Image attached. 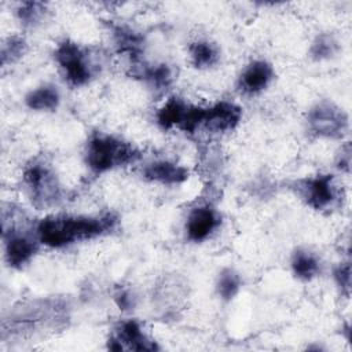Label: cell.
Here are the masks:
<instances>
[{
  "instance_id": "cell-1",
  "label": "cell",
  "mask_w": 352,
  "mask_h": 352,
  "mask_svg": "<svg viewBox=\"0 0 352 352\" xmlns=\"http://www.w3.org/2000/svg\"><path fill=\"white\" fill-rule=\"evenodd\" d=\"M72 305L65 297H36L14 305L1 319L3 342H26L65 330Z\"/></svg>"
},
{
  "instance_id": "cell-2",
  "label": "cell",
  "mask_w": 352,
  "mask_h": 352,
  "mask_svg": "<svg viewBox=\"0 0 352 352\" xmlns=\"http://www.w3.org/2000/svg\"><path fill=\"white\" fill-rule=\"evenodd\" d=\"M120 216L113 210L100 213H51L36 223L41 245L60 250L77 243L110 235L118 227Z\"/></svg>"
},
{
  "instance_id": "cell-3",
  "label": "cell",
  "mask_w": 352,
  "mask_h": 352,
  "mask_svg": "<svg viewBox=\"0 0 352 352\" xmlns=\"http://www.w3.org/2000/svg\"><path fill=\"white\" fill-rule=\"evenodd\" d=\"M140 158L142 151L136 144L118 135L100 131L88 136L82 150L84 165L94 176L132 165Z\"/></svg>"
},
{
  "instance_id": "cell-4",
  "label": "cell",
  "mask_w": 352,
  "mask_h": 352,
  "mask_svg": "<svg viewBox=\"0 0 352 352\" xmlns=\"http://www.w3.org/2000/svg\"><path fill=\"white\" fill-rule=\"evenodd\" d=\"M52 58L65 84L74 89L89 85L103 69L102 56L95 50L72 38L58 41Z\"/></svg>"
},
{
  "instance_id": "cell-5",
  "label": "cell",
  "mask_w": 352,
  "mask_h": 352,
  "mask_svg": "<svg viewBox=\"0 0 352 352\" xmlns=\"http://www.w3.org/2000/svg\"><path fill=\"white\" fill-rule=\"evenodd\" d=\"M22 190L33 208L50 210L66 201V188L55 168L44 158H32L22 169Z\"/></svg>"
},
{
  "instance_id": "cell-6",
  "label": "cell",
  "mask_w": 352,
  "mask_h": 352,
  "mask_svg": "<svg viewBox=\"0 0 352 352\" xmlns=\"http://www.w3.org/2000/svg\"><path fill=\"white\" fill-rule=\"evenodd\" d=\"M19 219L21 214L14 208H10V210L3 208L1 239L4 261L11 270L18 271L28 267L43 246L36 231V224L29 226L25 219L19 223Z\"/></svg>"
},
{
  "instance_id": "cell-7",
  "label": "cell",
  "mask_w": 352,
  "mask_h": 352,
  "mask_svg": "<svg viewBox=\"0 0 352 352\" xmlns=\"http://www.w3.org/2000/svg\"><path fill=\"white\" fill-rule=\"evenodd\" d=\"M293 194L309 209L330 213L344 201V192L331 173H316L293 180L289 184Z\"/></svg>"
},
{
  "instance_id": "cell-8",
  "label": "cell",
  "mask_w": 352,
  "mask_h": 352,
  "mask_svg": "<svg viewBox=\"0 0 352 352\" xmlns=\"http://www.w3.org/2000/svg\"><path fill=\"white\" fill-rule=\"evenodd\" d=\"M307 133L319 140H342L349 132L348 111L331 99L315 102L305 114Z\"/></svg>"
},
{
  "instance_id": "cell-9",
  "label": "cell",
  "mask_w": 352,
  "mask_h": 352,
  "mask_svg": "<svg viewBox=\"0 0 352 352\" xmlns=\"http://www.w3.org/2000/svg\"><path fill=\"white\" fill-rule=\"evenodd\" d=\"M204 106L188 103L186 99L173 95L169 96L155 113V122L160 129L182 131L184 133H195L201 129Z\"/></svg>"
},
{
  "instance_id": "cell-10",
  "label": "cell",
  "mask_w": 352,
  "mask_h": 352,
  "mask_svg": "<svg viewBox=\"0 0 352 352\" xmlns=\"http://www.w3.org/2000/svg\"><path fill=\"white\" fill-rule=\"evenodd\" d=\"M221 224L223 216L220 209L212 202H199L187 212L183 224L184 238L190 243H204L217 234Z\"/></svg>"
},
{
  "instance_id": "cell-11",
  "label": "cell",
  "mask_w": 352,
  "mask_h": 352,
  "mask_svg": "<svg viewBox=\"0 0 352 352\" xmlns=\"http://www.w3.org/2000/svg\"><path fill=\"white\" fill-rule=\"evenodd\" d=\"M107 349L153 352L158 351L160 345L144 331L142 323L136 319H124L117 323L107 338Z\"/></svg>"
},
{
  "instance_id": "cell-12",
  "label": "cell",
  "mask_w": 352,
  "mask_h": 352,
  "mask_svg": "<svg viewBox=\"0 0 352 352\" xmlns=\"http://www.w3.org/2000/svg\"><path fill=\"white\" fill-rule=\"evenodd\" d=\"M275 80L274 65L264 59L256 58L249 60L236 77V91L246 98H254L265 92Z\"/></svg>"
},
{
  "instance_id": "cell-13",
  "label": "cell",
  "mask_w": 352,
  "mask_h": 352,
  "mask_svg": "<svg viewBox=\"0 0 352 352\" xmlns=\"http://www.w3.org/2000/svg\"><path fill=\"white\" fill-rule=\"evenodd\" d=\"M243 117L242 107L230 100H219L204 107L201 129L212 133H227L238 128Z\"/></svg>"
},
{
  "instance_id": "cell-14",
  "label": "cell",
  "mask_w": 352,
  "mask_h": 352,
  "mask_svg": "<svg viewBox=\"0 0 352 352\" xmlns=\"http://www.w3.org/2000/svg\"><path fill=\"white\" fill-rule=\"evenodd\" d=\"M140 176L153 184L164 187H176L190 179V169L169 158H157L142 166Z\"/></svg>"
},
{
  "instance_id": "cell-15",
  "label": "cell",
  "mask_w": 352,
  "mask_h": 352,
  "mask_svg": "<svg viewBox=\"0 0 352 352\" xmlns=\"http://www.w3.org/2000/svg\"><path fill=\"white\" fill-rule=\"evenodd\" d=\"M109 32L116 51L125 56L131 66L144 60L143 56L146 52V37L142 32L133 29L129 25L118 22H110Z\"/></svg>"
},
{
  "instance_id": "cell-16",
  "label": "cell",
  "mask_w": 352,
  "mask_h": 352,
  "mask_svg": "<svg viewBox=\"0 0 352 352\" xmlns=\"http://www.w3.org/2000/svg\"><path fill=\"white\" fill-rule=\"evenodd\" d=\"M131 67L132 76L140 80L153 95H164L175 81V72L165 62L150 63L147 60H142Z\"/></svg>"
},
{
  "instance_id": "cell-17",
  "label": "cell",
  "mask_w": 352,
  "mask_h": 352,
  "mask_svg": "<svg viewBox=\"0 0 352 352\" xmlns=\"http://www.w3.org/2000/svg\"><path fill=\"white\" fill-rule=\"evenodd\" d=\"M62 94L54 82H41L23 96L25 106L34 113H54L59 109Z\"/></svg>"
},
{
  "instance_id": "cell-18",
  "label": "cell",
  "mask_w": 352,
  "mask_h": 352,
  "mask_svg": "<svg viewBox=\"0 0 352 352\" xmlns=\"http://www.w3.org/2000/svg\"><path fill=\"white\" fill-rule=\"evenodd\" d=\"M290 271L300 282H311L322 272V260L319 254L308 248H297L290 256Z\"/></svg>"
},
{
  "instance_id": "cell-19",
  "label": "cell",
  "mask_w": 352,
  "mask_h": 352,
  "mask_svg": "<svg viewBox=\"0 0 352 352\" xmlns=\"http://www.w3.org/2000/svg\"><path fill=\"white\" fill-rule=\"evenodd\" d=\"M190 65L201 72L214 69L221 59L220 47L209 38H197L187 48Z\"/></svg>"
},
{
  "instance_id": "cell-20",
  "label": "cell",
  "mask_w": 352,
  "mask_h": 352,
  "mask_svg": "<svg viewBox=\"0 0 352 352\" xmlns=\"http://www.w3.org/2000/svg\"><path fill=\"white\" fill-rule=\"evenodd\" d=\"M341 43L338 37L331 32L316 33L308 47V56L312 62H327L338 56L341 51Z\"/></svg>"
},
{
  "instance_id": "cell-21",
  "label": "cell",
  "mask_w": 352,
  "mask_h": 352,
  "mask_svg": "<svg viewBox=\"0 0 352 352\" xmlns=\"http://www.w3.org/2000/svg\"><path fill=\"white\" fill-rule=\"evenodd\" d=\"M15 18L23 29H36L41 26L50 14L47 3L43 1H21L14 10Z\"/></svg>"
},
{
  "instance_id": "cell-22",
  "label": "cell",
  "mask_w": 352,
  "mask_h": 352,
  "mask_svg": "<svg viewBox=\"0 0 352 352\" xmlns=\"http://www.w3.org/2000/svg\"><path fill=\"white\" fill-rule=\"evenodd\" d=\"M242 285L243 280L241 274L232 267H224L219 271L216 276L214 292L223 302H230L239 294V292L242 290Z\"/></svg>"
},
{
  "instance_id": "cell-23",
  "label": "cell",
  "mask_w": 352,
  "mask_h": 352,
  "mask_svg": "<svg viewBox=\"0 0 352 352\" xmlns=\"http://www.w3.org/2000/svg\"><path fill=\"white\" fill-rule=\"evenodd\" d=\"M29 45L23 36L11 34L3 40L0 48V62L1 67L12 66L18 63L28 52Z\"/></svg>"
},
{
  "instance_id": "cell-24",
  "label": "cell",
  "mask_w": 352,
  "mask_h": 352,
  "mask_svg": "<svg viewBox=\"0 0 352 352\" xmlns=\"http://www.w3.org/2000/svg\"><path fill=\"white\" fill-rule=\"evenodd\" d=\"M333 280L340 294L345 298L351 296V261L341 260L333 268Z\"/></svg>"
},
{
  "instance_id": "cell-25",
  "label": "cell",
  "mask_w": 352,
  "mask_h": 352,
  "mask_svg": "<svg viewBox=\"0 0 352 352\" xmlns=\"http://www.w3.org/2000/svg\"><path fill=\"white\" fill-rule=\"evenodd\" d=\"M351 158H352V150H351V142L346 140L341 144L337 155H336V166L338 170L344 173H349L351 170Z\"/></svg>"
},
{
  "instance_id": "cell-26",
  "label": "cell",
  "mask_w": 352,
  "mask_h": 352,
  "mask_svg": "<svg viewBox=\"0 0 352 352\" xmlns=\"http://www.w3.org/2000/svg\"><path fill=\"white\" fill-rule=\"evenodd\" d=\"M114 301L120 309L126 311L135 307V297L128 289H117L114 292Z\"/></svg>"
}]
</instances>
